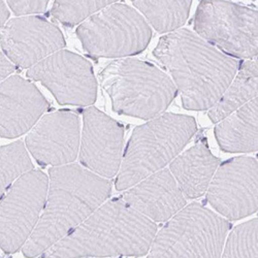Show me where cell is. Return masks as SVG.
<instances>
[{"mask_svg": "<svg viewBox=\"0 0 258 258\" xmlns=\"http://www.w3.org/2000/svg\"><path fill=\"white\" fill-rule=\"evenodd\" d=\"M154 56L174 79L186 110H210L221 98L240 63L198 34L178 29L159 39Z\"/></svg>", "mask_w": 258, "mask_h": 258, "instance_id": "cell-1", "label": "cell"}, {"mask_svg": "<svg viewBox=\"0 0 258 258\" xmlns=\"http://www.w3.org/2000/svg\"><path fill=\"white\" fill-rule=\"evenodd\" d=\"M48 195L39 221L23 246L34 258L82 224L106 201L111 182L87 168L71 163L49 169Z\"/></svg>", "mask_w": 258, "mask_h": 258, "instance_id": "cell-2", "label": "cell"}, {"mask_svg": "<svg viewBox=\"0 0 258 258\" xmlns=\"http://www.w3.org/2000/svg\"><path fill=\"white\" fill-rule=\"evenodd\" d=\"M157 225L129 207L122 199L100 206L90 217L57 242L41 258H82L145 255Z\"/></svg>", "mask_w": 258, "mask_h": 258, "instance_id": "cell-3", "label": "cell"}, {"mask_svg": "<svg viewBox=\"0 0 258 258\" xmlns=\"http://www.w3.org/2000/svg\"><path fill=\"white\" fill-rule=\"evenodd\" d=\"M197 131L195 118L173 113L138 126L127 144L116 189L126 190L162 169L178 156Z\"/></svg>", "mask_w": 258, "mask_h": 258, "instance_id": "cell-4", "label": "cell"}, {"mask_svg": "<svg viewBox=\"0 0 258 258\" xmlns=\"http://www.w3.org/2000/svg\"><path fill=\"white\" fill-rule=\"evenodd\" d=\"M99 79L116 113L144 120L160 116L178 93L165 73L151 63L133 58L113 61Z\"/></svg>", "mask_w": 258, "mask_h": 258, "instance_id": "cell-5", "label": "cell"}, {"mask_svg": "<svg viewBox=\"0 0 258 258\" xmlns=\"http://www.w3.org/2000/svg\"><path fill=\"white\" fill-rule=\"evenodd\" d=\"M229 229L227 220L192 203L155 234L148 258H220Z\"/></svg>", "mask_w": 258, "mask_h": 258, "instance_id": "cell-6", "label": "cell"}, {"mask_svg": "<svg viewBox=\"0 0 258 258\" xmlns=\"http://www.w3.org/2000/svg\"><path fill=\"white\" fill-rule=\"evenodd\" d=\"M77 35L90 56L122 58L143 52L152 31L132 7L114 3L85 20Z\"/></svg>", "mask_w": 258, "mask_h": 258, "instance_id": "cell-7", "label": "cell"}, {"mask_svg": "<svg viewBox=\"0 0 258 258\" xmlns=\"http://www.w3.org/2000/svg\"><path fill=\"white\" fill-rule=\"evenodd\" d=\"M256 9L221 0H204L198 7L195 29L203 39L230 57L253 59L258 47Z\"/></svg>", "mask_w": 258, "mask_h": 258, "instance_id": "cell-8", "label": "cell"}, {"mask_svg": "<svg viewBox=\"0 0 258 258\" xmlns=\"http://www.w3.org/2000/svg\"><path fill=\"white\" fill-rule=\"evenodd\" d=\"M48 177L32 169L21 176L0 201V248L15 253L26 244L45 208Z\"/></svg>", "mask_w": 258, "mask_h": 258, "instance_id": "cell-9", "label": "cell"}, {"mask_svg": "<svg viewBox=\"0 0 258 258\" xmlns=\"http://www.w3.org/2000/svg\"><path fill=\"white\" fill-rule=\"evenodd\" d=\"M27 77L47 87L60 104L87 106L96 100L91 63L70 51L60 50L41 60L29 69Z\"/></svg>", "mask_w": 258, "mask_h": 258, "instance_id": "cell-10", "label": "cell"}, {"mask_svg": "<svg viewBox=\"0 0 258 258\" xmlns=\"http://www.w3.org/2000/svg\"><path fill=\"white\" fill-rule=\"evenodd\" d=\"M257 160L235 157L217 168L208 190L210 205L229 220L254 214L258 208Z\"/></svg>", "mask_w": 258, "mask_h": 258, "instance_id": "cell-11", "label": "cell"}, {"mask_svg": "<svg viewBox=\"0 0 258 258\" xmlns=\"http://www.w3.org/2000/svg\"><path fill=\"white\" fill-rule=\"evenodd\" d=\"M0 46L16 68L31 69L66 47V40L56 25L29 16L9 21L0 32Z\"/></svg>", "mask_w": 258, "mask_h": 258, "instance_id": "cell-12", "label": "cell"}, {"mask_svg": "<svg viewBox=\"0 0 258 258\" xmlns=\"http://www.w3.org/2000/svg\"><path fill=\"white\" fill-rule=\"evenodd\" d=\"M80 162L102 178H113L120 168L124 127L96 107L83 111Z\"/></svg>", "mask_w": 258, "mask_h": 258, "instance_id": "cell-13", "label": "cell"}, {"mask_svg": "<svg viewBox=\"0 0 258 258\" xmlns=\"http://www.w3.org/2000/svg\"><path fill=\"white\" fill-rule=\"evenodd\" d=\"M26 147L40 165L62 166L79 156L80 117L68 110L45 115L26 138Z\"/></svg>", "mask_w": 258, "mask_h": 258, "instance_id": "cell-14", "label": "cell"}, {"mask_svg": "<svg viewBox=\"0 0 258 258\" xmlns=\"http://www.w3.org/2000/svg\"><path fill=\"white\" fill-rule=\"evenodd\" d=\"M49 107L35 85L19 76L7 79L0 84V137L24 135Z\"/></svg>", "mask_w": 258, "mask_h": 258, "instance_id": "cell-15", "label": "cell"}, {"mask_svg": "<svg viewBox=\"0 0 258 258\" xmlns=\"http://www.w3.org/2000/svg\"><path fill=\"white\" fill-rule=\"evenodd\" d=\"M122 200L154 223L167 221L186 205L185 197L166 168L133 186L124 193Z\"/></svg>", "mask_w": 258, "mask_h": 258, "instance_id": "cell-16", "label": "cell"}, {"mask_svg": "<svg viewBox=\"0 0 258 258\" xmlns=\"http://www.w3.org/2000/svg\"><path fill=\"white\" fill-rule=\"evenodd\" d=\"M219 163L207 145L200 143L176 157L168 170L185 198L198 199L208 190Z\"/></svg>", "mask_w": 258, "mask_h": 258, "instance_id": "cell-17", "label": "cell"}, {"mask_svg": "<svg viewBox=\"0 0 258 258\" xmlns=\"http://www.w3.org/2000/svg\"><path fill=\"white\" fill-rule=\"evenodd\" d=\"M257 120L258 98L256 97L215 127V136L220 148L230 153L257 151Z\"/></svg>", "mask_w": 258, "mask_h": 258, "instance_id": "cell-18", "label": "cell"}, {"mask_svg": "<svg viewBox=\"0 0 258 258\" xmlns=\"http://www.w3.org/2000/svg\"><path fill=\"white\" fill-rule=\"evenodd\" d=\"M258 73L257 60H246L240 64L239 73L234 76L227 89L211 107L208 115L212 122L219 123L240 107L257 97Z\"/></svg>", "mask_w": 258, "mask_h": 258, "instance_id": "cell-19", "label": "cell"}, {"mask_svg": "<svg viewBox=\"0 0 258 258\" xmlns=\"http://www.w3.org/2000/svg\"><path fill=\"white\" fill-rule=\"evenodd\" d=\"M191 3L190 0H135L133 5L147 18L156 31L164 33L174 32L185 24L189 16Z\"/></svg>", "mask_w": 258, "mask_h": 258, "instance_id": "cell-20", "label": "cell"}, {"mask_svg": "<svg viewBox=\"0 0 258 258\" xmlns=\"http://www.w3.org/2000/svg\"><path fill=\"white\" fill-rule=\"evenodd\" d=\"M33 169V164L22 142L0 147V201L13 183Z\"/></svg>", "mask_w": 258, "mask_h": 258, "instance_id": "cell-21", "label": "cell"}, {"mask_svg": "<svg viewBox=\"0 0 258 258\" xmlns=\"http://www.w3.org/2000/svg\"><path fill=\"white\" fill-rule=\"evenodd\" d=\"M257 227L256 218L233 228L220 258H258Z\"/></svg>", "mask_w": 258, "mask_h": 258, "instance_id": "cell-22", "label": "cell"}, {"mask_svg": "<svg viewBox=\"0 0 258 258\" xmlns=\"http://www.w3.org/2000/svg\"><path fill=\"white\" fill-rule=\"evenodd\" d=\"M116 3L115 0H96V2H55L51 15L67 26H75L87 20L98 11Z\"/></svg>", "mask_w": 258, "mask_h": 258, "instance_id": "cell-23", "label": "cell"}, {"mask_svg": "<svg viewBox=\"0 0 258 258\" xmlns=\"http://www.w3.org/2000/svg\"><path fill=\"white\" fill-rule=\"evenodd\" d=\"M10 9L14 12L15 15L22 16V15H29V14H39L44 13L49 5V2H8Z\"/></svg>", "mask_w": 258, "mask_h": 258, "instance_id": "cell-24", "label": "cell"}, {"mask_svg": "<svg viewBox=\"0 0 258 258\" xmlns=\"http://www.w3.org/2000/svg\"><path fill=\"white\" fill-rule=\"evenodd\" d=\"M16 66L9 60L5 53L0 50V84H2L10 75L15 73Z\"/></svg>", "mask_w": 258, "mask_h": 258, "instance_id": "cell-25", "label": "cell"}, {"mask_svg": "<svg viewBox=\"0 0 258 258\" xmlns=\"http://www.w3.org/2000/svg\"><path fill=\"white\" fill-rule=\"evenodd\" d=\"M10 13L7 8V5L4 2H0V28H2L4 24L7 22Z\"/></svg>", "mask_w": 258, "mask_h": 258, "instance_id": "cell-26", "label": "cell"}]
</instances>
